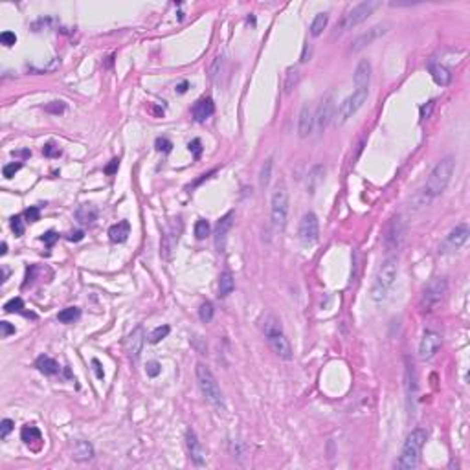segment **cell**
Masks as SVG:
<instances>
[{
  "label": "cell",
  "instance_id": "1",
  "mask_svg": "<svg viewBox=\"0 0 470 470\" xmlns=\"http://www.w3.org/2000/svg\"><path fill=\"white\" fill-rule=\"evenodd\" d=\"M261 329H263V332H265V336H267V342H268V345H270V349H272L279 358L292 360L294 358L292 345H290L289 338L285 336L281 321L274 314H267L261 321Z\"/></svg>",
  "mask_w": 470,
  "mask_h": 470
},
{
  "label": "cell",
  "instance_id": "2",
  "mask_svg": "<svg viewBox=\"0 0 470 470\" xmlns=\"http://www.w3.org/2000/svg\"><path fill=\"white\" fill-rule=\"evenodd\" d=\"M428 433L422 428H415L404 441L402 452L399 455V459L395 461V468L399 470H413L421 463V452L422 446L426 443Z\"/></svg>",
  "mask_w": 470,
  "mask_h": 470
},
{
  "label": "cell",
  "instance_id": "3",
  "mask_svg": "<svg viewBox=\"0 0 470 470\" xmlns=\"http://www.w3.org/2000/svg\"><path fill=\"white\" fill-rule=\"evenodd\" d=\"M195 375H197L198 388L202 391V395L206 397V401H208L217 411H224L226 410L224 395H222V391H220L219 384H217V379H215L213 373H211V369H209L208 366H204V364H197Z\"/></svg>",
  "mask_w": 470,
  "mask_h": 470
},
{
  "label": "cell",
  "instance_id": "4",
  "mask_svg": "<svg viewBox=\"0 0 470 470\" xmlns=\"http://www.w3.org/2000/svg\"><path fill=\"white\" fill-rule=\"evenodd\" d=\"M454 167L455 160L452 156H446L441 162H437L432 173H430V176H428L426 184H424V195L430 198L439 197L450 184V178L454 175Z\"/></svg>",
  "mask_w": 470,
  "mask_h": 470
},
{
  "label": "cell",
  "instance_id": "5",
  "mask_svg": "<svg viewBox=\"0 0 470 470\" xmlns=\"http://www.w3.org/2000/svg\"><path fill=\"white\" fill-rule=\"evenodd\" d=\"M397 272H399V267H397V259L395 257H388L382 265L377 270V276H375L373 287H371V298L375 301H384L390 294L391 287L395 283Z\"/></svg>",
  "mask_w": 470,
  "mask_h": 470
},
{
  "label": "cell",
  "instance_id": "6",
  "mask_svg": "<svg viewBox=\"0 0 470 470\" xmlns=\"http://www.w3.org/2000/svg\"><path fill=\"white\" fill-rule=\"evenodd\" d=\"M382 2L379 0H364L360 4L352 6L351 10L342 17L340 21V26H336V30L340 28V32H349V30H355L358 24H362L364 21H368V17L373 15L375 10H379Z\"/></svg>",
  "mask_w": 470,
  "mask_h": 470
},
{
  "label": "cell",
  "instance_id": "7",
  "mask_svg": "<svg viewBox=\"0 0 470 470\" xmlns=\"http://www.w3.org/2000/svg\"><path fill=\"white\" fill-rule=\"evenodd\" d=\"M368 94H369V90L355 88V92H352L351 96H347L340 105H338V110L334 112V123H336L338 127L343 125V123H347L349 120L362 108V105L366 103V99H368Z\"/></svg>",
  "mask_w": 470,
  "mask_h": 470
},
{
  "label": "cell",
  "instance_id": "8",
  "mask_svg": "<svg viewBox=\"0 0 470 470\" xmlns=\"http://www.w3.org/2000/svg\"><path fill=\"white\" fill-rule=\"evenodd\" d=\"M289 193L283 187H278L272 193V200H270V219L276 230H285L287 219H289Z\"/></svg>",
  "mask_w": 470,
  "mask_h": 470
},
{
  "label": "cell",
  "instance_id": "9",
  "mask_svg": "<svg viewBox=\"0 0 470 470\" xmlns=\"http://www.w3.org/2000/svg\"><path fill=\"white\" fill-rule=\"evenodd\" d=\"M446 290H448V281H446V278H433L432 281L424 287V290H422L421 303H419L421 309L424 310V312L433 310L441 301H443Z\"/></svg>",
  "mask_w": 470,
  "mask_h": 470
},
{
  "label": "cell",
  "instance_id": "10",
  "mask_svg": "<svg viewBox=\"0 0 470 470\" xmlns=\"http://www.w3.org/2000/svg\"><path fill=\"white\" fill-rule=\"evenodd\" d=\"M406 239V220L402 215H395L391 217L384 230V246L388 252H397L401 250V246L404 245Z\"/></svg>",
  "mask_w": 470,
  "mask_h": 470
},
{
  "label": "cell",
  "instance_id": "11",
  "mask_svg": "<svg viewBox=\"0 0 470 470\" xmlns=\"http://www.w3.org/2000/svg\"><path fill=\"white\" fill-rule=\"evenodd\" d=\"M334 110H336L334 96H332V92H327L325 96L321 97L318 110L314 112V127L318 131H325L329 127V123L334 120Z\"/></svg>",
  "mask_w": 470,
  "mask_h": 470
},
{
  "label": "cell",
  "instance_id": "12",
  "mask_svg": "<svg viewBox=\"0 0 470 470\" xmlns=\"http://www.w3.org/2000/svg\"><path fill=\"white\" fill-rule=\"evenodd\" d=\"M391 24L390 22H380V24H375L373 28H369L368 32L360 33L355 41H352V46L351 50L352 52H360V50H364L366 46H369L371 43H375L379 37H382V35H386V33L390 32Z\"/></svg>",
  "mask_w": 470,
  "mask_h": 470
},
{
  "label": "cell",
  "instance_id": "13",
  "mask_svg": "<svg viewBox=\"0 0 470 470\" xmlns=\"http://www.w3.org/2000/svg\"><path fill=\"white\" fill-rule=\"evenodd\" d=\"M320 237V224H318V217L312 211L305 213L299 222V239L303 245H314Z\"/></svg>",
  "mask_w": 470,
  "mask_h": 470
},
{
  "label": "cell",
  "instance_id": "14",
  "mask_svg": "<svg viewBox=\"0 0 470 470\" xmlns=\"http://www.w3.org/2000/svg\"><path fill=\"white\" fill-rule=\"evenodd\" d=\"M441 345H443L441 334H437L435 331H424L421 343H419V358H422V360L432 358L441 349Z\"/></svg>",
  "mask_w": 470,
  "mask_h": 470
},
{
  "label": "cell",
  "instance_id": "15",
  "mask_svg": "<svg viewBox=\"0 0 470 470\" xmlns=\"http://www.w3.org/2000/svg\"><path fill=\"white\" fill-rule=\"evenodd\" d=\"M186 448H187V452H189V457H191V461L195 465L202 466L204 463H206V450L202 448V444L198 441L197 433H195V430H191V428H187V432H186Z\"/></svg>",
  "mask_w": 470,
  "mask_h": 470
},
{
  "label": "cell",
  "instance_id": "16",
  "mask_svg": "<svg viewBox=\"0 0 470 470\" xmlns=\"http://www.w3.org/2000/svg\"><path fill=\"white\" fill-rule=\"evenodd\" d=\"M231 224H233V211H228V213L217 222V228H215V248H217L219 254L224 252L226 237H228V231L231 230Z\"/></svg>",
  "mask_w": 470,
  "mask_h": 470
},
{
  "label": "cell",
  "instance_id": "17",
  "mask_svg": "<svg viewBox=\"0 0 470 470\" xmlns=\"http://www.w3.org/2000/svg\"><path fill=\"white\" fill-rule=\"evenodd\" d=\"M180 230H182V226L178 219H176V222L173 220L171 224L167 226L166 233L162 237V256L166 257V259H169L173 248H175L176 243H178V233H180Z\"/></svg>",
  "mask_w": 470,
  "mask_h": 470
},
{
  "label": "cell",
  "instance_id": "18",
  "mask_svg": "<svg viewBox=\"0 0 470 470\" xmlns=\"http://www.w3.org/2000/svg\"><path fill=\"white\" fill-rule=\"evenodd\" d=\"M145 338H147V336H145V331H144V327H142V325H138L133 332H131V334H129V338H127V352H129V357L133 358L134 362H136V360L140 358V355H142Z\"/></svg>",
  "mask_w": 470,
  "mask_h": 470
},
{
  "label": "cell",
  "instance_id": "19",
  "mask_svg": "<svg viewBox=\"0 0 470 470\" xmlns=\"http://www.w3.org/2000/svg\"><path fill=\"white\" fill-rule=\"evenodd\" d=\"M314 131V108L310 105H303L298 118V134L299 138H307Z\"/></svg>",
  "mask_w": 470,
  "mask_h": 470
},
{
  "label": "cell",
  "instance_id": "20",
  "mask_svg": "<svg viewBox=\"0 0 470 470\" xmlns=\"http://www.w3.org/2000/svg\"><path fill=\"white\" fill-rule=\"evenodd\" d=\"M369 83H371V63L368 59H362L355 70V88L369 90Z\"/></svg>",
  "mask_w": 470,
  "mask_h": 470
},
{
  "label": "cell",
  "instance_id": "21",
  "mask_svg": "<svg viewBox=\"0 0 470 470\" xmlns=\"http://www.w3.org/2000/svg\"><path fill=\"white\" fill-rule=\"evenodd\" d=\"M468 235H470V231H468V226H466V224L455 226L454 230L448 233V237H446V246H450V248L457 250V248H461V246H463L466 241H468Z\"/></svg>",
  "mask_w": 470,
  "mask_h": 470
},
{
  "label": "cell",
  "instance_id": "22",
  "mask_svg": "<svg viewBox=\"0 0 470 470\" xmlns=\"http://www.w3.org/2000/svg\"><path fill=\"white\" fill-rule=\"evenodd\" d=\"M213 112H215V105L211 97H202V99H198V101L193 105V118H195L197 122L208 120Z\"/></svg>",
  "mask_w": 470,
  "mask_h": 470
},
{
  "label": "cell",
  "instance_id": "23",
  "mask_svg": "<svg viewBox=\"0 0 470 470\" xmlns=\"http://www.w3.org/2000/svg\"><path fill=\"white\" fill-rule=\"evenodd\" d=\"M428 70H430V74H432V79L437 83L439 86H446L450 85V81H452V74L448 72V68H444L443 64L439 63H428Z\"/></svg>",
  "mask_w": 470,
  "mask_h": 470
},
{
  "label": "cell",
  "instance_id": "24",
  "mask_svg": "<svg viewBox=\"0 0 470 470\" xmlns=\"http://www.w3.org/2000/svg\"><path fill=\"white\" fill-rule=\"evenodd\" d=\"M94 457V446H92L88 441H77L74 444V450H72V459L74 461H90Z\"/></svg>",
  "mask_w": 470,
  "mask_h": 470
},
{
  "label": "cell",
  "instance_id": "25",
  "mask_svg": "<svg viewBox=\"0 0 470 470\" xmlns=\"http://www.w3.org/2000/svg\"><path fill=\"white\" fill-rule=\"evenodd\" d=\"M129 233H131V224H129L127 220H120L118 224L110 226V230H108V239L112 241V243H125V241L129 239Z\"/></svg>",
  "mask_w": 470,
  "mask_h": 470
},
{
  "label": "cell",
  "instance_id": "26",
  "mask_svg": "<svg viewBox=\"0 0 470 470\" xmlns=\"http://www.w3.org/2000/svg\"><path fill=\"white\" fill-rule=\"evenodd\" d=\"M323 176H325V167L320 166V164L312 167L309 171V175H307V191L314 193L316 189L320 187L321 182H323Z\"/></svg>",
  "mask_w": 470,
  "mask_h": 470
},
{
  "label": "cell",
  "instance_id": "27",
  "mask_svg": "<svg viewBox=\"0 0 470 470\" xmlns=\"http://www.w3.org/2000/svg\"><path fill=\"white\" fill-rule=\"evenodd\" d=\"M75 220L81 222V224H92L94 220L97 219V209L92 206V204H83L79 208L75 209Z\"/></svg>",
  "mask_w": 470,
  "mask_h": 470
},
{
  "label": "cell",
  "instance_id": "28",
  "mask_svg": "<svg viewBox=\"0 0 470 470\" xmlns=\"http://www.w3.org/2000/svg\"><path fill=\"white\" fill-rule=\"evenodd\" d=\"M35 366H37L39 371H41V373H44V375H55L59 371V364L55 362L54 358L46 357V355L39 357L37 362H35Z\"/></svg>",
  "mask_w": 470,
  "mask_h": 470
},
{
  "label": "cell",
  "instance_id": "29",
  "mask_svg": "<svg viewBox=\"0 0 470 470\" xmlns=\"http://www.w3.org/2000/svg\"><path fill=\"white\" fill-rule=\"evenodd\" d=\"M235 289V281H233V276H231L230 272H222L219 278V296L220 298H226V296H230L231 292H233Z\"/></svg>",
  "mask_w": 470,
  "mask_h": 470
},
{
  "label": "cell",
  "instance_id": "30",
  "mask_svg": "<svg viewBox=\"0 0 470 470\" xmlns=\"http://www.w3.org/2000/svg\"><path fill=\"white\" fill-rule=\"evenodd\" d=\"M327 22H329V13H318L310 22V35L312 37L321 35V32L327 28Z\"/></svg>",
  "mask_w": 470,
  "mask_h": 470
},
{
  "label": "cell",
  "instance_id": "31",
  "mask_svg": "<svg viewBox=\"0 0 470 470\" xmlns=\"http://www.w3.org/2000/svg\"><path fill=\"white\" fill-rule=\"evenodd\" d=\"M272 167H274V160L272 158H267L265 164L261 166V171H259V186L267 187L270 184V178H272Z\"/></svg>",
  "mask_w": 470,
  "mask_h": 470
},
{
  "label": "cell",
  "instance_id": "32",
  "mask_svg": "<svg viewBox=\"0 0 470 470\" xmlns=\"http://www.w3.org/2000/svg\"><path fill=\"white\" fill-rule=\"evenodd\" d=\"M298 81H299V70L296 68V66H290V68L287 70V74H285V92L290 94V92L296 88Z\"/></svg>",
  "mask_w": 470,
  "mask_h": 470
},
{
  "label": "cell",
  "instance_id": "33",
  "mask_svg": "<svg viewBox=\"0 0 470 470\" xmlns=\"http://www.w3.org/2000/svg\"><path fill=\"white\" fill-rule=\"evenodd\" d=\"M79 316H81V310L77 309V307H66V309H63L57 314V320L61 321V323H74Z\"/></svg>",
  "mask_w": 470,
  "mask_h": 470
},
{
  "label": "cell",
  "instance_id": "34",
  "mask_svg": "<svg viewBox=\"0 0 470 470\" xmlns=\"http://www.w3.org/2000/svg\"><path fill=\"white\" fill-rule=\"evenodd\" d=\"M21 437L24 443L30 444V443H33V441H41V432H39V428H35V426H24L21 432Z\"/></svg>",
  "mask_w": 470,
  "mask_h": 470
},
{
  "label": "cell",
  "instance_id": "35",
  "mask_svg": "<svg viewBox=\"0 0 470 470\" xmlns=\"http://www.w3.org/2000/svg\"><path fill=\"white\" fill-rule=\"evenodd\" d=\"M169 325H160V327H156V329H153L151 331V334H149V343H158L160 340H164V338L169 334Z\"/></svg>",
  "mask_w": 470,
  "mask_h": 470
},
{
  "label": "cell",
  "instance_id": "36",
  "mask_svg": "<svg viewBox=\"0 0 470 470\" xmlns=\"http://www.w3.org/2000/svg\"><path fill=\"white\" fill-rule=\"evenodd\" d=\"M198 318L204 323H209V321L213 320V305L209 303V301H204L200 305V309H198Z\"/></svg>",
  "mask_w": 470,
  "mask_h": 470
},
{
  "label": "cell",
  "instance_id": "37",
  "mask_svg": "<svg viewBox=\"0 0 470 470\" xmlns=\"http://www.w3.org/2000/svg\"><path fill=\"white\" fill-rule=\"evenodd\" d=\"M209 235V222L204 219H198L195 222V237L197 239H206Z\"/></svg>",
  "mask_w": 470,
  "mask_h": 470
},
{
  "label": "cell",
  "instance_id": "38",
  "mask_svg": "<svg viewBox=\"0 0 470 470\" xmlns=\"http://www.w3.org/2000/svg\"><path fill=\"white\" fill-rule=\"evenodd\" d=\"M22 309H24V301H22L21 298H13L4 305V310L8 312V314H13V312H24Z\"/></svg>",
  "mask_w": 470,
  "mask_h": 470
},
{
  "label": "cell",
  "instance_id": "39",
  "mask_svg": "<svg viewBox=\"0 0 470 470\" xmlns=\"http://www.w3.org/2000/svg\"><path fill=\"white\" fill-rule=\"evenodd\" d=\"M21 167H22L21 162H17V164L15 162H13V164H8V166H4V169H2V175H4L6 178H13L17 171H21Z\"/></svg>",
  "mask_w": 470,
  "mask_h": 470
},
{
  "label": "cell",
  "instance_id": "40",
  "mask_svg": "<svg viewBox=\"0 0 470 470\" xmlns=\"http://www.w3.org/2000/svg\"><path fill=\"white\" fill-rule=\"evenodd\" d=\"M160 371H162V368L156 360H151V362H147V366H145V373H147V377H153V379H155V377L160 375Z\"/></svg>",
  "mask_w": 470,
  "mask_h": 470
},
{
  "label": "cell",
  "instance_id": "41",
  "mask_svg": "<svg viewBox=\"0 0 470 470\" xmlns=\"http://www.w3.org/2000/svg\"><path fill=\"white\" fill-rule=\"evenodd\" d=\"M155 147H156V151H160V153H171L173 144L167 138H156Z\"/></svg>",
  "mask_w": 470,
  "mask_h": 470
},
{
  "label": "cell",
  "instance_id": "42",
  "mask_svg": "<svg viewBox=\"0 0 470 470\" xmlns=\"http://www.w3.org/2000/svg\"><path fill=\"white\" fill-rule=\"evenodd\" d=\"M0 43L10 48V46H13L17 43V35L13 32H2L0 33Z\"/></svg>",
  "mask_w": 470,
  "mask_h": 470
},
{
  "label": "cell",
  "instance_id": "43",
  "mask_svg": "<svg viewBox=\"0 0 470 470\" xmlns=\"http://www.w3.org/2000/svg\"><path fill=\"white\" fill-rule=\"evenodd\" d=\"M13 426H15V424H13V421H11V419H4V421H2V424H0V437H2V439L8 437V435H10V432L13 430Z\"/></svg>",
  "mask_w": 470,
  "mask_h": 470
},
{
  "label": "cell",
  "instance_id": "44",
  "mask_svg": "<svg viewBox=\"0 0 470 470\" xmlns=\"http://www.w3.org/2000/svg\"><path fill=\"white\" fill-rule=\"evenodd\" d=\"M57 239H59V233H55V231H52V230L46 231V233L41 237V241H43V243L48 246V248H52V246L55 245V241H57Z\"/></svg>",
  "mask_w": 470,
  "mask_h": 470
},
{
  "label": "cell",
  "instance_id": "45",
  "mask_svg": "<svg viewBox=\"0 0 470 470\" xmlns=\"http://www.w3.org/2000/svg\"><path fill=\"white\" fill-rule=\"evenodd\" d=\"M11 230L15 231L17 237H21V235L24 233V224H22L21 217H13V219H11Z\"/></svg>",
  "mask_w": 470,
  "mask_h": 470
},
{
  "label": "cell",
  "instance_id": "46",
  "mask_svg": "<svg viewBox=\"0 0 470 470\" xmlns=\"http://www.w3.org/2000/svg\"><path fill=\"white\" fill-rule=\"evenodd\" d=\"M43 155L50 156V158H55V156H61V149L55 147L54 144H48V145H44L43 147Z\"/></svg>",
  "mask_w": 470,
  "mask_h": 470
},
{
  "label": "cell",
  "instance_id": "47",
  "mask_svg": "<svg viewBox=\"0 0 470 470\" xmlns=\"http://www.w3.org/2000/svg\"><path fill=\"white\" fill-rule=\"evenodd\" d=\"M187 147H189V151L193 153V156H195V158H198V156H200V153H202V144H200V140H198V138L191 140Z\"/></svg>",
  "mask_w": 470,
  "mask_h": 470
},
{
  "label": "cell",
  "instance_id": "48",
  "mask_svg": "<svg viewBox=\"0 0 470 470\" xmlns=\"http://www.w3.org/2000/svg\"><path fill=\"white\" fill-rule=\"evenodd\" d=\"M26 219L30 220V222H37V220L41 219V209H39L37 206H32V208L26 211Z\"/></svg>",
  "mask_w": 470,
  "mask_h": 470
},
{
  "label": "cell",
  "instance_id": "49",
  "mask_svg": "<svg viewBox=\"0 0 470 470\" xmlns=\"http://www.w3.org/2000/svg\"><path fill=\"white\" fill-rule=\"evenodd\" d=\"M0 331H2V336L8 338L10 334H15V325H11L10 321H0Z\"/></svg>",
  "mask_w": 470,
  "mask_h": 470
},
{
  "label": "cell",
  "instance_id": "50",
  "mask_svg": "<svg viewBox=\"0 0 470 470\" xmlns=\"http://www.w3.org/2000/svg\"><path fill=\"white\" fill-rule=\"evenodd\" d=\"M85 237V231L83 230H75V231H70L68 235H66V239L72 241V243H77V241H81Z\"/></svg>",
  "mask_w": 470,
  "mask_h": 470
},
{
  "label": "cell",
  "instance_id": "51",
  "mask_svg": "<svg viewBox=\"0 0 470 470\" xmlns=\"http://www.w3.org/2000/svg\"><path fill=\"white\" fill-rule=\"evenodd\" d=\"M46 110H48V112L59 114V112H63V110H64V105L61 101H54V105H48V107H46Z\"/></svg>",
  "mask_w": 470,
  "mask_h": 470
},
{
  "label": "cell",
  "instance_id": "52",
  "mask_svg": "<svg viewBox=\"0 0 470 470\" xmlns=\"http://www.w3.org/2000/svg\"><path fill=\"white\" fill-rule=\"evenodd\" d=\"M92 368H94V373H96L97 379H103V377H105V373H103V369H101V364H99V360H92Z\"/></svg>",
  "mask_w": 470,
  "mask_h": 470
},
{
  "label": "cell",
  "instance_id": "53",
  "mask_svg": "<svg viewBox=\"0 0 470 470\" xmlns=\"http://www.w3.org/2000/svg\"><path fill=\"white\" fill-rule=\"evenodd\" d=\"M352 265H355V272L351 274V285L357 281V270H358V254H357V252L352 254Z\"/></svg>",
  "mask_w": 470,
  "mask_h": 470
},
{
  "label": "cell",
  "instance_id": "54",
  "mask_svg": "<svg viewBox=\"0 0 470 470\" xmlns=\"http://www.w3.org/2000/svg\"><path fill=\"white\" fill-rule=\"evenodd\" d=\"M309 57H310V46H309V43H307L303 46V54H301V59H299V61H301V63H307Z\"/></svg>",
  "mask_w": 470,
  "mask_h": 470
},
{
  "label": "cell",
  "instance_id": "55",
  "mask_svg": "<svg viewBox=\"0 0 470 470\" xmlns=\"http://www.w3.org/2000/svg\"><path fill=\"white\" fill-rule=\"evenodd\" d=\"M220 63H222V57H217V59H215L213 66H211V77H215V75H217V68L220 66Z\"/></svg>",
  "mask_w": 470,
  "mask_h": 470
},
{
  "label": "cell",
  "instance_id": "56",
  "mask_svg": "<svg viewBox=\"0 0 470 470\" xmlns=\"http://www.w3.org/2000/svg\"><path fill=\"white\" fill-rule=\"evenodd\" d=\"M116 169H118V160H112V164H110V166H108L107 169H105V171H107L108 175H112V173L116 171Z\"/></svg>",
  "mask_w": 470,
  "mask_h": 470
},
{
  "label": "cell",
  "instance_id": "57",
  "mask_svg": "<svg viewBox=\"0 0 470 470\" xmlns=\"http://www.w3.org/2000/svg\"><path fill=\"white\" fill-rule=\"evenodd\" d=\"M186 90H187V83H186V81H184V83H180V85L176 86V92H178V94H184V92H186Z\"/></svg>",
  "mask_w": 470,
  "mask_h": 470
},
{
  "label": "cell",
  "instance_id": "58",
  "mask_svg": "<svg viewBox=\"0 0 470 470\" xmlns=\"http://www.w3.org/2000/svg\"><path fill=\"white\" fill-rule=\"evenodd\" d=\"M8 276H10V270H8V267H2V283H6V281H8Z\"/></svg>",
  "mask_w": 470,
  "mask_h": 470
},
{
  "label": "cell",
  "instance_id": "59",
  "mask_svg": "<svg viewBox=\"0 0 470 470\" xmlns=\"http://www.w3.org/2000/svg\"><path fill=\"white\" fill-rule=\"evenodd\" d=\"M15 155L17 156H30V151H19V153H15V151H13V156H15Z\"/></svg>",
  "mask_w": 470,
  "mask_h": 470
},
{
  "label": "cell",
  "instance_id": "60",
  "mask_svg": "<svg viewBox=\"0 0 470 470\" xmlns=\"http://www.w3.org/2000/svg\"><path fill=\"white\" fill-rule=\"evenodd\" d=\"M6 252H8V245L2 243V246H0V256H6Z\"/></svg>",
  "mask_w": 470,
  "mask_h": 470
}]
</instances>
